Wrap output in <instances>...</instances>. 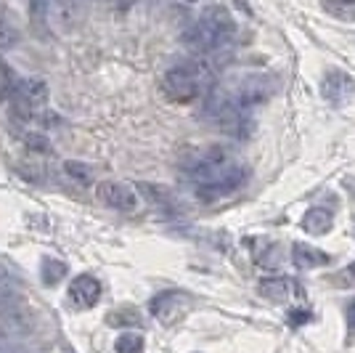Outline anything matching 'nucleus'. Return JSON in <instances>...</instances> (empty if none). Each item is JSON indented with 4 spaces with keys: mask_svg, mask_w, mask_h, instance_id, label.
<instances>
[{
    "mask_svg": "<svg viewBox=\"0 0 355 353\" xmlns=\"http://www.w3.org/2000/svg\"><path fill=\"white\" fill-rule=\"evenodd\" d=\"M331 223H334V215H331L326 207H313V210H308V213L302 215V229L313 236L326 234V231L331 229Z\"/></svg>",
    "mask_w": 355,
    "mask_h": 353,
    "instance_id": "nucleus-11",
    "label": "nucleus"
},
{
    "mask_svg": "<svg viewBox=\"0 0 355 353\" xmlns=\"http://www.w3.org/2000/svg\"><path fill=\"white\" fill-rule=\"evenodd\" d=\"M276 80L266 72H247L239 74L234 83L209 88L207 99L202 104V115L209 125L228 131L234 136H250L252 125V109L266 104L276 93Z\"/></svg>",
    "mask_w": 355,
    "mask_h": 353,
    "instance_id": "nucleus-1",
    "label": "nucleus"
},
{
    "mask_svg": "<svg viewBox=\"0 0 355 353\" xmlns=\"http://www.w3.org/2000/svg\"><path fill=\"white\" fill-rule=\"evenodd\" d=\"M347 277H353V279H355V263L350 265V268H347Z\"/></svg>",
    "mask_w": 355,
    "mask_h": 353,
    "instance_id": "nucleus-21",
    "label": "nucleus"
},
{
    "mask_svg": "<svg viewBox=\"0 0 355 353\" xmlns=\"http://www.w3.org/2000/svg\"><path fill=\"white\" fill-rule=\"evenodd\" d=\"M292 290V281L284 279V277H276V279H263L260 281V295H266L270 300H284Z\"/></svg>",
    "mask_w": 355,
    "mask_h": 353,
    "instance_id": "nucleus-15",
    "label": "nucleus"
},
{
    "mask_svg": "<svg viewBox=\"0 0 355 353\" xmlns=\"http://www.w3.org/2000/svg\"><path fill=\"white\" fill-rule=\"evenodd\" d=\"M67 274V265L61 263V261H53V258H45L43 261V279L45 284H56Z\"/></svg>",
    "mask_w": 355,
    "mask_h": 353,
    "instance_id": "nucleus-17",
    "label": "nucleus"
},
{
    "mask_svg": "<svg viewBox=\"0 0 355 353\" xmlns=\"http://www.w3.org/2000/svg\"><path fill=\"white\" fill-rule=\"evenodd\" d=\"M101 297V284L98 279H93L90 274H80L77 279L69 284V300L77 309H93Z\"/></svg>",
    "mask_w": 355,
    "mask_h": 353,
    "instance_id": "nucleus-10",
    "label": "nucleus"
},
{
    "mask_svg": "<svg viewBox=\"0 0 355 353\" xmlns=\"http://www.w3.org/2000/svg\"><path fill=\"white\" fill-rule=\"evenodd\" d=\"M355 93V80L353 74L342 72V69H329L321 80V96L329 104H345Z\"/></svg>",
    "mask_w": 355,
    "mask_h": 353,
    "instance_id": "nucleus-9",
    "label": "nucleus"
},
{
    "mask_svg": "<svg viewBox=\"0 0 355 353\" xmlns=\"http://www.w3.org/2000/svg\"><path fill=\"white\" fill-rule=\"evenodd\" d=\"M321 8L340 22H355V0H321Z\"/></svg>",
    "mask_w": 355,
    "mask_h": 353,
    "instance_id": "nucleus-13",
    "label": "nucleus"
},
{
    "mask_svg": "<svg viewBox=\"0 0 355 353\" xmlns=\"http://www.w3.org/2000/svg\"><path fill=\"white\" fill-rule=\"evenodd\" d=\"M96 197L101 199V205L119 210V213H133L141 205L135 189H130L128 183H119V181H104V183H98Z\"/></svg>",
    "mask_w": 355,
    "mask_h": 353,
    "instance_id": "nucleus-7",
    "label": "nucleus"
},
{
    "mask_svg": "<svg viewBox=\"0 0 355 353\" xmlns=\"http://www.w3.org/2000/svg\"><path fill=\"white\" fill-rule=\"evenodd\" d=\"M212 80H215V72H212V67L207 61L191 59L162 74V90L167 99L186 104L205 96L212 88Z\"/></svg>",
    "mask_w": 355,
    "mask_h": 353,
    "instance_id": "nucleus-4",
    "label": "nucleus"
},
{
    "mask_svg": "<svg viewBox=\"0 0 355 353\" xmlns=\"http://www.w3.org/2000/svg\"><path fill=\"white\" fill-rule=\"evenodd\" d=\"M114 348H117V353H141L144 351V338L135 332H125L117 338Z\"/></svg>",
    "mask_w": 355,
    "mask_h": 353,
    "instance_id": "nucleus-16",
    "label": "nucleus"
},
{
    "mask_svg": "<svg viewBox=\"0 0 355 353\" xmlns=\"http://www.w3.org/2000/svg\"><path fill=\"white\" fill-rule=\"evenodd\" d=\"M292 261H295L297 268H318V265H326L329 263V255L321 252L318 247H313V245H295V250H292Z\"/></svg>",
    "mask_w": 355,
    "mask_h": 353,
    "instance_id": "nucleus-12",
    "label": "nucleus"
},
{
    "mask_svg": "<svg viewBox=\"0 0 355 353\" xmlns=\"http://www.w3.org/2000/svg\"><path fill=\"white\" fill-rule=\"evenodd\" d=\"M234 40H236V22L220 6L205 8L183 32V45L202 56L225 51Z\"/></svg>",
    "mask_w": 355,
    "mask_h": 353,
    "instance_id": "nucleus-3",
    "label": "nucleus"
},
{
    "mask_svg": "<svg viewBox=\"0 0 355 353\" xmlns=\"http://www.w3.org/2000/svg\"><path fill=\"white\" fill-rule=\"evenodd\" d=\"M186 309H189V295L178 293V290H167V293L157 295V297L151 300V306H148L151 316L159 319L162 324H170V322H175V319H180V316L186 313Z\"/></svg>",
    "mask_w": 355,
    "mask_h": 353,
    "instance_id": "nucleus-8",
    "label": "nucleus"
},
{
    "mask_svg": "<svg viewBox=\"0 0 355 353\" xmlns=\"http://www.w3.org/2000/svg\"><path fill=\"white\" fill-rule=\"evenodd\" d=\"M64 170H67L77 183H83V186L90 183V170L83 165V162H67V165H64Z\"/></svg>",
    "mask_w": 355,
    "mask_h": 353,
    "instance_id": "nucleus-18",
    "label": "nucleus"
},
{
    "mask_svg": "<svg viewBox=\"0 0 355 353\" xmlns=\"http://www.w3.org/2000/svg\"><path fill=\"white\" fill-rule=\"evenodd\" d=\"M19 40V30H16V22L11 11L0 3V48H8Z\"/></svg>",
    "mask_w": 355,
    "mask_h": 353,
    "instance_id": "nucleus-14",
    "label": "nucleus"
},
{
    "mask_svg": "<svg viewBox=\"0 0 355 353\" xmlns=\"http://www.w3.org/2000/svg\"><path fill=\"white\" fill-rule=\"evenodd\" d=\"M345 319H347V327L355 332V300L347 303V311H345Z\"/></svg>",
    "mask_w": 355,
    "mask_h": 353,
    "instance_id": "nucleus-20",
    "label": "nucleus"
},
{
    "mask_svg": "<svg viewBox=\"0 0 355 353\" xmlns=\"http://www.w3.org/2000/svg\"><path fill=\"white\" fill-rule=\"evenodd\" d=\"M186 178L191 181V186L202 197L218 199V197H228V194L239 192L247 178H250V167L239 154L231 149L209 147L196 151L191 160L186 162Z\"/></svg>",
    "mask_w": 355,
    "mask_h": 353,
    "instance_id": "nucleus-2",
    "label": "nucleus"
},
{
    "mask_svg": "<svg viewBox=\"0 0 355 353\" xmlns=\"http://www.w3.org/2000/svg\"><path fill=\"white\" fill-rule=\"evenodd\" d=\"M30 335V319L11 306L0 309V353H16L21 340Z\"/></svg>",
    "mask_w": 355,
    "mask_h": 353,
    "instance_id": "nucleus-6",
    "label": "nucleus"
},
{
    "mask_svg": "<svg viewBox=\"0 0 355 353\" xmlns=\"http://www.w3.org/2000/svg\"><path fill=\"white\" fill-rule=\"evenodd\" d=\"M48 83L40 77H21L14 83L11 90V99H14L16 109L24 112L27 117H32L35 112H40L45 104H48Z\"/></svg>",
    "mask_w": 355,
    "mask_h": 353,
    "instance_id": "nucleus-5",
    "label": "nucleus"
},
{
    "mask_svg": "<svg viewBox=\"0 0 355 353\" xmlns=\"http://www.w3.org/2000/svg\"><path fill=\"white\" fill-rule=\"evenodd\" d=\"M24 144H27V149H32V151H51V144H48V138L45 136H40V133H27V138H24Z\"/></svg>",
    "mask_w": 355,
    "mask_h": 353,
    "instance_id": "nucleus-19",
    "label": "nucleus"
},
{
    "mask_svg": "<svg viewBox=\"0 0 355 353\" xmlns=\"http://www.w3.org/2000/svg\"><path fill=\"white\" fill-rule=\"evenodd\" d=\"M189 3H196V0H189Z\"/></svg>",
    "mask_w": 355,
    "mask_h": 353,
    "instance_id": "nucleus-22",
    "label": "nucleus"
}]
</instances>
